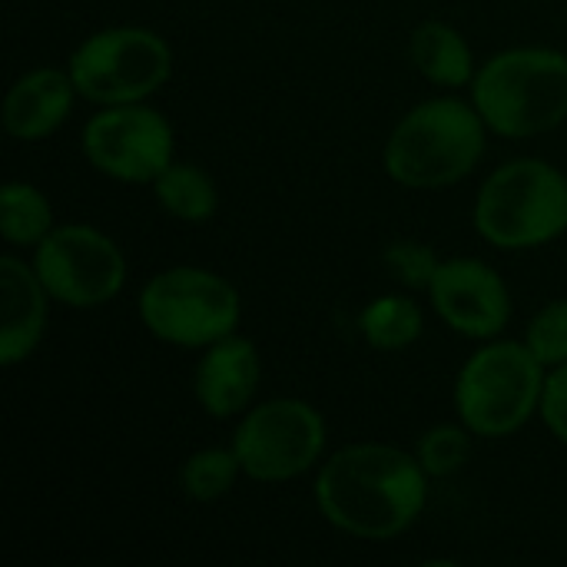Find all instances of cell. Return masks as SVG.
I'll return each mask as SVG.
<instances>
[{
    "label": "cell",
    "mask_w": 567,
    "mask_h": 567,
    "mask_svg": "<svg viewBox=\"0 0 567 567\" xmlns=\"http://www.w3.org/2000/svg\"><path fill=\"white\" fill-rule=\"evenodd\" d=\"M429 485L415 452L389 442H352L322 458L312 498L336 532L355 542H392L425 515Z\"/></svg>",
    "instance_id": "cell-1"
},
{
    "label": "cell",
    "mask_w": 567,
    "mask_h": 567,
    "mask_svg": "<svg viewBox=\"0 0 567 567\" xmlns=\"http://www.w3.org/2000/svg\"><path fill=\"white\" fill-rule=\"evenodd\" d=\"M488 136L472 96L442 90L395 120L382 146V169L402 189H449L482 166Z\"/></svg>",
    "instance_id": "cell-2"
},
{
    "label": "cell",
    "mask_w": 567,
    "mask_h": 567,
    "mask_svg": "<svg viewBox=\"0 0 567 567\" xmlns=\"http://www.w3.org/2000/svg\"><path fill=\"white\" fill-rule=\"evenodd\" d=\"M468 96L495 136H545L567 120V53L555 47L498 50L478 63Z\"/></svg>",
    "instance_id": "cell-3"
},
{
    "label": "cell",
    "mask_w": 567,
    "mask_h": 567,
    "mask_svg": "<svg viewBox=\"0 0 567 567\" xmlns=\"http://www.w3.org/2000/svg\"><path fill=\"white\" fill-rule=\"evenodd\" d=\"M475 233L505 252H528L567 233V173L542 156H515L495 166L472 206Z\"/></svg>",
    "instance_id": "cell-4"
},
{
    "label": "cell",
    "mask_w": 567,
    "mask_h": 567,
    "mask_svg": "<svg viewBox=\"0 0 567 567\" xmlns=\"http://www.w3.org/2000/svg\"><path fill=\"white\" fill-rule=\"evenodd\" d=\"M548 369L525 339H488L462 362L452 389L458 422L485 442L518 435L538 419Z\"/></svg>",
    "instance_id": "cell-5"
},
{
    "label": "cell",
    "mask_w": 567,
    "mask_h": 567,
    "mask_svg": "<svg viewBox=\"0 0 567 567\" xmlns=\"http://www.w3.org/2000/svg\"><path fill=\"white\" fill-rule=\"evenodd\" d=\"M143 329L173 349H206L243 322V296L233 279L206 266H166L136 296Z\"/></svg>",
    "instance_id": "cell-6"
},
{
    "label": "cell",
    "mask_w": 567,
    "mask_h": 567,
    "mask_svg": "<svg viewBox=\"0 0 567 567\" xmlns=\"http://www.w3.org/2000/svg\"><path fill=\"white\" fill-rule=\"evenodd\" d=\"M80 100L93 106L146 103L173 76L169 40L140 23H113L86 33L66 56Z\"/></svg>",
    "instance_id": "cell-7"
},
{
    "label": "cell",
    "mask_w": 567,
    "mask_h": 567,
    "mask_svg": "<svg viewBox=\"0 0 567 567\" xmlns=\"http://www.w3.org/2000/svg\"><path fill=\"white\" fill-rule=\"evenodd\" d=\"M229 445L249 482L286 485L322 465L329 425L312 402L276 395L259 399L236 419Z\"/></svg>",
    "instance_id": "cell-8"
},
{
    "label": "cell",
    "mask_w": 567,
    "mask_h": 567,
    "mask_svg": "<svg viewBox=\"0 0 567 567\" xmlns=\"http://www.w3.org/2000/svg\"><path fill=\"white\" fill-rule=\"evenodd\" d=\"M30 262L50 299L66 309H103L126 289V256L120 243L93 223H56L30 249Z\"/></svg>",
    "instance_id": "cell-9"
},
{
    "label": "cell",
    "mask_w": 567,
    "mask_h": 567,
    "mask_svg": "<svg viewBox=\"0 0 567 567\" xmlns=\"http://www.w3.org/2000/svg\"><path fill=\"white\" fill-rule=\"evenodd\" d=\"M80 150L100 176L123 186H153L176 159V130L150 100L96 106L83 123Z\"/></svg>",
    "instance_id": "cell-10"
},
{
    "label": "cell",
    "mask_w": 567,
    "mask_h": 567,
    "mask_svg": "<svg viewBox=\"0 0 567 567\" xmlns=\"http://www.w3.org/2000/svg\"><path fill=\"white\" fill-rule=\"evenodd\" d=\"M425 296L442 326L468 342H488L505 336L515 312L505 276L478 256L442 259Z\"/></svg>",
    "instance_id": "cell-11"
},
{
    "label": "cell",
    "mask_w": 567,
    "mask_h": 567,
    "mask_svg": "<svg viewBox=\"0 0 567 567\" xmlns=\"http://www.w3.org/2000/svg\"><path fill=\"white\" fill-rule=\"evenodd\" d=\"M259 382H262L259 346L246 339L243 332H233L199 349V359L193 369V399L203 409V415L216 422H229L259 402L256 399Z\"/></svg>",
    "instance_id": "cell-12"
},
{
    "label": "cell",
    "mask_w": 567,
    "mask_h": 567,
    "mask_svg": "<svg viewBox=\"0 0 567 567\" xmlns=\"http://www.w3.org/2000/svg\"><path fill=\"white\" fill-rule=\"evenodd\" d=\"M50 292L30 259L17 252L0 256V365L17 369L47 339Z\"/></svg>",
    "instance_id": "cell-13"
},
{
    "label": "cell",
    "mask_w": 567,
    "mask_h": 567,
    "mask_svg": "<svg viewBox=\"0 0 567 567\" xmlns=\"http://www.w3.org/2000/svg\"><path fill=\"white\" fill-rule=\"evenodd\" d=\"M76 100L80 93L66 66H30L3 96V130L17 143H40L63 130Z\"/></svg>",
    "instance_id": "cell-14"
},
{
    "label": "cell",
    "mask_w": 567,
    "mask_h": 567,
    "mask_svg": "<svg viewBox=\"0 0 567 567\" xmlns=\"http://www.w3.org/2000/svg\"><path fill=\"white\" fill-rule=\"evenodd\" d=\"M409 56L425 83L449 93L468 90L478 73L468 37L449 20H422L409 37Z\"/></svg>",
    "instance_id": "cell-15"
},
{
    "label": "cell",
    "mask_w": 567,
    "mask_h": 567,
    "mask_svg": "<svg viewBox=\"0 0 567 567\" xmlns=\"http://www.w3.org/2000/svg\"><path fill=\"white\" fill-rule=\"evenodd\" d=\"M156 206L186 226H203L219 213V186L216 179L189 159H173L150 186Z\"/></svg>",
    "instance_id": "cell-16"
},
{
    "label": "cell",
    "mask_w": 567,
    "mask_h": 567,
    "mask_svg": "<svg viewBox=\"0 0 567 567\" xmlns=\"http://www.w3.org/2000/svg\"><path fill=\"white\" fill-rule=\"evenodd\" d=\"M359 336L375 352H405L425 336V309L405 292H382L359 312Z\"/></svg>",
    "instance_id": "cell-17"
},
{
    "label": "cell",
    "mask_w": 567,
    "mask_h": 567,
    "mask_svg": "<svg viewBox=\"0 0 567 567\" xmlns=\"http://www.w3.org/2000/svg\"><path fill=\"white\" fill-rule=\"evenodd\" d=\"M56 226V213L50 196L27 179H10L0 189V236L13 249L40 246Z\"/></svg>",
    "instance_id": "cell-18"
},
{
    "label": "cell",
    "mask_w": 567,
    "mask_h": 567,
    "mask_svg": "<svg viewBox=\"0 0 567 567\" xmlns=\"http://www.w3.org/2000/svg\"><path fill=\"white\" fill-rule=\"evenodd\" d=\"M239 478H246V475H243V465H239L233 445L196 449L179 465V492L196 505L223 502L226 495H233Z\"/></svg>",
    "instance_id": "cell-19"
},
{
    "label": "cell",
    "mask_w": 567,
    "mask_h": 567,
    "mask_svg": "<svg viewBox=\"0 0 567 567\" xmlns=\"http://www.w3.org/2000/svg\"><path fill=\"white\" fill-rule=\"evenodd\" d=\"M472 445H475V435L455 419V422L425 429L412 452L422 462V468L429 472V478L439 482V478H455L468 465Z\"/></svg>",
    "instance_id": "cell-20"
},
{
    "label": "cell",
    "mask_w": 567,
    "mask_h": 567,
    "mask_svg": "<svg viewBox=\"0 0 567 567\" xmlns=\"http://www.w3.org/2000/svg\"><path fill=\"white\" fill-rule=\"evenodd\" d=\"M382 266L402 289L425 292L432 286L439 266H442V256L435 252V246H429L422 239H395L385 246Z\"/></svg>",
    "instance_id": "cell-21"
},
{
    "label": "cell",
    "mask_w": 567,
    "mask_h": 567,
    "mask_svg": "<svg viewBox=\"0 0 567 567\" xmlns=\"http://www.w3.org/2000/svg\"><path fill=\"white\" fill-rule=\"evenodd\" d=\"M525 346L545 369L567 362V299H548L525 329Z\"/></svg>",
    "instance_id": "cell-22"
},
{
    "label": "cell",
    "mask_w": 567,
    "mask_h": 567,
    "mask_svg": "<svg viewBox=\"0 0 567 567\" xmlns=\"http://www.w3.org/2000/svg\"><path fill=\"white\" fill-rule=\"evenodd\" d=\"M538 419H542V425L551 432V439L561 442L567 449V362L565 365L548 369Z\"/></svg>",
    "instance_id": "cell-23"
}]
</instances>
